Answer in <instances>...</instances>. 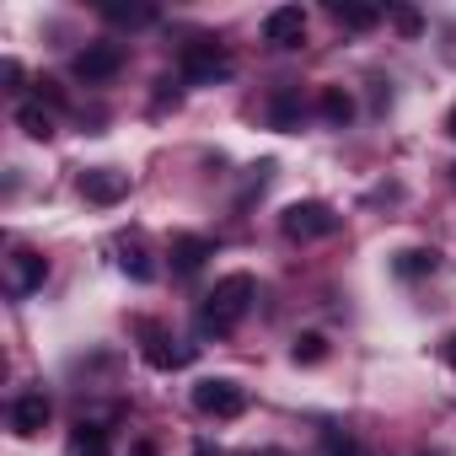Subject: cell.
<instances>
[{
  "mask_svg": "<svg viewBox=\"0 0 456 456\" xmlns=\"http://www.w3.org/2000/svg\"><path fill=\"white\" fill-rule=\"evenodd\" d=\"M253 301H258V280L253 274H225L209 296H204V312H199V328L204 333H232L248 312H253Z\"/></svg>",
  "mask_w": 456,
  "mask_h": 456,
  "instance_id": "1",
  "label": "cell"
},
{
  "mask_svg": "<svg viewBox=\"0 0 456 456\" xmlns=\"http://www.w3.org/2000/svg\"><path fill=\"white\" fill-rule=\"evenodd\" d=\"M280 232H285L290 242H322V237L338 232V209L322 204V199H296V204H285V215H280Z\"/></svg>",
  "mask_w": 456,
  "mask_h": 456,
  "instance_id": "2",
  "label": "cell"
},
{
  "mask_svg": "<svg viewBox=\"0 0 456 456\" xmlns=\"http://www.w3.org/2000/svg\"><path fill=\"white\" fill-rule=\"evenodd\" d=\"M193 408L209 413V419H242L248 413V387L232 381V376H204L193 387Z\"/></svg>",
  "mask_w": 456,
  "mask_h": 456,
  "instance_id": "3",
  "label": "cell"
},
{
  "mask_svg": "<svg viewBox=\"0 0 456 456\" xmlns=\"http://www.w3.org/2000/svg\"><path fill=\"white\" fill-rule=\"evenodd\" d=\"M183 81L188 86H215V81H225V76H232V54H225L220 44H183Z\"/></svg>",
  "mask_w": 456,
  "mask_h": 456,
  "instance_id": "4",
  "label": "cell"
},
{
  "mask_svg": "<svg viewBox=\"0 0 456 456\" xmlns=\"http://www.w3.org/2000/svg\"><path fill=\"white\" fill-rule=\"evenodd\" d=\"M76 81H86V86H102V81H113L118 70H124V49L118 44H86L81 54H76Z\"/></svg>",
  "mask_w": 456,
  "mask_h": 456,
  "instance_id": "5",
  "label": "cell"
},
{
  "mask_svg": "<svg viewBox=\"0 0 456 456\" xmlns=\"http://www.w3.org/2000/svg\"><path fill=\"white\" fill-rule=\"evenodd\" d=\"M44 280H49V258H38V253H12L6 258V296H33V290H44Z\"/></svg>",
  "mask_w": 456,
  "mask_h": 456,
  "instance_id": "6",
  "label": "cell"
},
{
  "mask_svg": "<svg viewBox=\"0 0 456 456\" xmlns=\"http://www.w3.org/2000/svg\"><path fill=\"white\" fill-rule=\"evenodd\" d=\"M301 38H306V12H301V6H274V12L264 17V44L296 49Z\"/></svg>",
  "mask_w": 456,
  "mask_h": 456,
  "instance_id": "7",
  "label": "cell"
},
{
  "mask_svg": "<svg viewBox=\"0 0 456 456\" xmlns=\"http://www.w3.org/2000/svg\"><path fill=\"white\" fill-rule=\"evenodd\" d=\"M188 360H193V344H177V338H167L161 328L145 322V365L151 370H183Z\"/></svg>",
  "mask_w": 456,
  "mask_h": 456,
  "instance_id": "8",
  "label": "cell"
},
{
  "mask_svg": "<svg viewBox=\"0 0 456 456\" xmlns=\"http://www.w3.org/2000/svg\"><path fill=\"white\" fill-rule=\"evenodd\" d=\"M49 413H54V403H49L44 392H22V397L12 403V429L33 440V435H44V429H49Z\"/></svg>",
  "mask_w": 456,
  "mask_h": 456,
  "instance_id": "9",
  "label": "cell"
},
{
  "mask_svg": "<svg viewBox=\"0 0 456 456\" xmlns=\"http://www.w3.org/2000/svg\"><path fill=\"white\" fill-rule=\"evenodd\" d=\"M81 193H86L92 204H118V199L129 193V172H113V167H92V172H81Z\"/></svg>",
  "mask_w": 456,
  "mask_h": 456,
  "instance_id": "10",
  "label": "cell"
},
{
  "mask_svg": "<svg viewBox=\"0 0 456 456\" xmlns=\"http://www.w3.org/2000/svg\"><path fill=\"white\" fill-rule=\"evenodd\" d=\"M440 269V253L435 248H403L397 258H392V274L397 280H424V274H435Z\"/></svg>",
  "mask_w": 456,
  "mask_h": 456,
  "instance_id": "11",
  "label": "cell"
},
{
  "mask_svg": "<svg viewBox=\"0 0 456 456\" xmlns=\"http://www.w3.org/2000/svg\"><path fill=\"white\" fill-rule=\"evenodd\" d=\"M209 253H215L209 237H177V242H172V264H177V274H199Z\"/></svg>",
  "mask_w": 456,
  "mask_h": 456,
  "instance_id": "12",
  "label": "cell"
},
{
  "mask_svg": "<svg viewBox=\"0 0 456 456\" xmlns=\"http://www.w3.org/2000/svg\"><path fill=\"white\" fill-rule=\"evenodd\" d=\"M317 113H322L333 129H344V124L354 118V97H349L344 86H322V92H317Z\"/></svg>",
  "mask_w": 456,
  "mask_h": 456,
  "instance_id": "13",
  "label": "cell"
},
{
  "mask_svg": "<svg viewBox=\"0 0 456 456\" xmlns=\"http://www.w3.org/2000/svg\"><path fill=\"white\" fill-rule=\"evenodd\" d=\"M17 124H22V134H33V140H49V134H54V113H49L44 102H22V108H17Z\"/></svg>",
  "mask_w": 456,
  "mask_h": 456,
  "instance_id": "14",
  "label": "cell"
},
{
  "mask_svg": "<svg viewBox=\"0 0 456 456\" xmlns=\"http://www.w3.org/2000/svg\"><path fill=\"white\" fill-rule=\"evenodd\" d=\"M290 360H296V365H322V360H328V338H322V333H301V338L290 344Z\"/></svg>",
  "mask_w": 456,
  "mask_h": 456,
  "instance_id": "15",
  "label": "cell"
},
{
  "mask_svg": "<svg viewBox=\"0 0 456 456\" xmlns=\"http://www.w3.org/2000/svg\"><path fill=\"white\" fill-rule=\"evenodd\" d=\"M333 22H344V28L365 33V28H376V22H381V12H376V6H344V0H338V6H333Z\"/></svg>",
  "mask_w": 456,
  "mask_h": 456,
  "instance_id": "16",
  "label": "cell"
},
{
  "mask_svg": "<svg viewBox=\"0 0 456 456\" xmlns=\"http://www.w3.org/2000/svg\"><path fill=\"white\" fill-rule=\"evenodd\" d=\"M102 17H108V22H124V28H145V22H156L151 6H118V0H108Z\"/></svg>",
  "mask_w": 456,
  "mask_h": 456,
  "instance_id": "17",
  "label": "cell"
},
{
  "mask_svg": "<svg viewBox=\"0 0 456 456\" xmlns=\"http://www.w3.org/2000/svg\"><path fill=\"white\" fill-rule=\"evenodd\" d=\"M269 118H274V129H296V118H301V102H296V92H280V97L269 102Z\"/></svg>",
  "mask_w": 456,
  "mask_h": 456,
  "instance_id": "18",
  "label": "cell"
},
{
  "mask_svg": "<svg viewBox=\"0 0 456 456\" xmlns=\"http://www.w3.org/2000/svg\"><path fill=\"white\" fill-rule=\"evenodd\" d=\"M76 456H108V435L92 429V424H81L76 429Z\"/></svg>",
  "mask_w": 456,
  "mask_h": 456,
  "instance_id": "19",
  "label": "cell"
},
{
  "mask_svg": "<svg viewBox=\"0 0 456 456\" xmlns=\"http://www.w3.org/2000/svg\"><path fill=\"white\" fill-rule=\"evenodd\" d=\"M124 274H134V280H140V285H151V280H156V264H151V258H145V253H140V248H134V253H129V248H124Z\"/></svg>",
  "mask_w": 456,
  "mask_h": 456,
  "instance_id": "20",
  "label": "cell"
},
{
  "mask_svg": "<svg viewBox=\"0 0 456 456\" xmlns=\"http://www.w3.org/2000/svg\"><path fill=\"white\" fill-rule=\"evenodd\" d=\"M322 451H328V456H360V445H354L349 435H333V429L322 435Z\"/></svg>",
  "mask_w": 456,
  "mask_h": 456,
  "instance_id": "21",
  "label": "cell"
},
{
  "mask_svg": "<svg viewBox=\"0 0 456 456\" xmlns=\"http://www.w3.org/2000/svg\"><path fill=\"white\" fill-rule=\"evenodd\" d=\"M397 28H403V33H419L424 22H419V12H397Z\"/></svg>",
  "mask_w": 456,
  "mask_h": 456,
  "instance_id": "22",
  "label": "cell"
},
{
  "mask_svg": "<svg viewBox=\"0 0 456 456\" xmlns=\"http://www.w3.org/2000/svg\"><path fill=\"white\" fill-rule=\"evenodd\" d=\"M129 456H156V445H151V440H140V445H134Z\"/></svg>",
  "mask_w": 456,
  "mask_h": 456,
  "instance_id": "23",
  "label": "cell"
},
{
  "mask_svg": "<svg viewBox=\"0 0 456 456\" xmlns=\"http://www.w3.org/2000/svg\"><path fill=\"white\" fill-rule=\"evenodd\" d=\"M445 134H451V140H456V108H451V113H445Z\"/></svg>",
  "mask_w": 456,
  "mask_h": 456,
  "instance_id": "24",
  "label": "cell"
},
{
  "mask_svg": "<svg viewBox=\"0 0 456 456\" xmlns=\"http://www.w3.org/2000/svg\"><path fill=\"white\" fill-rule=\"evenodd\" d=\"M193 456H225V451H215V445H193Z\"/></svg>",
  "mask_w": 456,
  "mask_h": 456,
  "instance_id": "25",
  "label": "cell"
},
{
  "mask_svg": "<svg viewBox=\"0 0 456 456\" xmlns=\"http://www.w3.org/2000/svg\"><path fill=\"white\" fill-rule=\"evenodd\" d=\"M445 354H451V365H456V333H451V344H445Z\"/></svg>",
  "mask_w": 456,
  "mask_h": 456,
  "instance_id": "26",
  "label": "cell"
},
{
  "mask_svg": "<svg viewBox=\"0 0 456 456\" xmlns=\"http://www.w3.org/2000/svg\"><path fill=\"white\" fill-rule=\"evenodd\" d=\"M253 456H285V451H253Z\"/></svg>",
  "mask_w": 456,
  "mask_h": 456,
  "instance_id": "27",
  "label": "cell"
},
{
  "mask_svg": "<svg viewBox=\"0 0 456 456\" xmlns=\"http://www.w3.org/2000/svg\"><path fill=\"white\" fill-rule=\"evenodd\" d=\"M451 183H456V167H451Z\"/></svg>",
  "mask_w": 456,
  "mask_h": 456,
  "instance_id": "28",
  "label": "cell"
}]
</instances>
